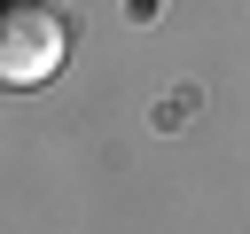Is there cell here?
<instances>
[{"mask_svg": "<svg viewBox=\"0 0 250 234\" xmlns=\"http://www.w3.org/2000/svg\"><path fill=\"white\" fill-rule=\"evenodd\" d=\"M70 55V23L47 0H0V86H47Z\"/></svg>", "mask_w": 250, "mask_h": 234, "instance_id": "obj_1", "label": "cell"}]
</instances>
